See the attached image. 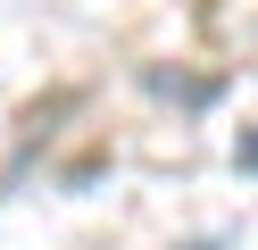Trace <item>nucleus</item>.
Masks as SVG:
<instances>
[{
	"instance_id": "obj_1",
	"label": "nucleus",
	"mask_w": 258,
	"mask_h": 250,
	"mask_svg": "<svg viewBox=\"0 0 258 250\" xmlns=\"http://www.w3.org/2000/svg\"><path fill=\"white\" fill-rule=\"evenodd\" d=\"M200 250H217V242H200Z\"/></svg>"
}]
</instances>
